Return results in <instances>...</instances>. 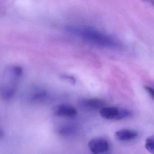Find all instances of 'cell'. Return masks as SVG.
Returning a JSON list of instances; mask_svg holds the SVG:
<instances>
[{"instance_id":"obj_1","label":"cell","mask_w":154,"mask_h":154,"mask_svg":"<svg viewBox=\"0 0 154 154\" xmlns=\"http://www.w3.org/2000/svg\"><path fill=\"white\" fill-rule=\"evenodd\" d=\"M65 29L69 33L101 47L115 48L119 47L115 39L91 27L69 25L66 27Z\"/></svg>"},{"instance_id":"obj_2","label":"cell","mask_w":154,"mask_h":154,"mask_svg":"<svg viewBox=\"0 0 154 154\" xmlns=\"http://www.w3.org/2000/svg\"><path fill=\"white\" fill-rule=\"evenodd\" d=\"M23 73V69L19 66H8L3 72L1 95L5 100H10L15 95L17 85Z\"/></svg>"},{"instance_id":"obj_3","label":"cell","mask_w":154,"mask_h":154,"mask_svg":"<svg viewBox=\"0 0 154 154\" xmlns=\"http://www.w3.org/2000/svg\"><path fill=\"white\" fill-rule=\"evenodd\" d=\"M99 112L103 119L114 120H120L131 115V112L128 110L115 107H104L100 110Z\"/></svg>"},{"instance_id":"obj_4","label":"cell","mask_w":154,"mask_h":154,"mask_svg":"<svg viewBox=\"0 0 154 154\" xmlns=\"http://www.w3.org/2000/svg\"><path fill=\"white\" fill-rule=\"evenodd\" d=\"M90 151L93 154H102L107 152L109 149L108 141L101 137L91 139L88 143Z\"/></svg>"},{"instance_id":"obj_5","label":"cell","mask_w":154,"mask_h":154,"mask_svg":"<svg viewBox=\"0 0 154 154\" xmlns=\"http://www.w3.org/2000/svg\"><path fill=\"white\" fill-rule=\"evenodd\" d=\"M79 106L82 109L88 111L100 110L105 107V101L98 98L83 99L79 103Z\"/></svg>"},{"instance_id":"obj_6","label":"cell","mask_w":154,"mask_h":154,"mask_svg":"<svg viewBox=\"0 0 154 154\" xmlns=\"http://www.w3.org/2000/svg\"><path fill=\"white\" fill-rule=\"evenodd\" d=\"M54 113L55 116L63 118H73L77 115L76 109L72 105L63 104L55 108Z\"/></svg>"},{"instance_id":"obj_7","label":"cell","mask_w":154,"mask_h":154,"mask_svg":"<svg viewBox=\"0 0 154 154\" xmlns=\"http://www.w3.org/2000/svg\"><path fill=\"white\" fill-rule=\"evenodd\" d=\"M138 132L133 130L123 129L119 130L115 133V137L120 141H128L137 137Z\"/></svg>"},{"instance_id":"obj_8","label":"cell","mask_w":154,"mask_h":154,"mask_svg":"<svg viewBox=\"0 0 154 154\" xmlns=\"http://www.w3.org/2000/svg\"><path fill=\"white\" fill-rule=\"evenodd\" d=\"M77 128L72 124H65L60 125L56 128V132L58 135L63 137L71 136L77 131Z\"/></svg>"},{"instance_id":"obj_9","label":"cell","mask_w":154,"mask_h":154,"mask_svg":"<svg viewBox=\"0 0 154 154\" xmlns=\"http://www.w3.org/2000/svg\"><path fill=\"white\" fill-rule=\"evenodd\" d=\"M145 146L149 153L154 154V135L146 139Z\"/></svg>"},{"instance_id":"obj_10","label":"cell","mask_w":154,"mask_h":154,"mask_svg":"<svg viewBox=\"0 0 154 154\" xmlns=\"http://www.w3.org/2000/svg\"><path fill=\"white\" fill-rule=\"evenodd\" d=\"M60 77H61V79L66 80V81H67L72 84H75L76 82L75 78L73 76H70V75L65 74L62 75Z\"/></svg>"},{"instance_id":"obj_11","label":"cell","mask_w":154,"mask_h":154,"mask_svg":"<svg viewBox=\"0 0 154 154\" xmlns=\"http://www.w3.org/2000/svg\"><path fill=\"white\" fill-rule=\"evenodd\" d=\"M144 88L154 100V89L148 86H145Z\"/></svg>"},{"instance_id":"obj_12","label":"cell","mask_w":154,"mask_h":154,"mask_svg":"<svg viewBox=\"0 0 154 154\" xmlns=\"http://www.w3.org/2000/svg\"><path fill=\"white\" fill-rule=\"evenodd\" d=\"M151 3H152V5H153V6L154 7V1L151 2Z\"/></svg>"}]
</instances>
